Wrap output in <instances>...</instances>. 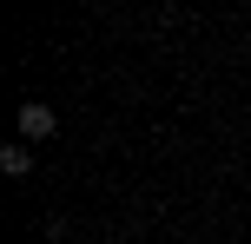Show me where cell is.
Here are the masks:
<instances>
[{
	"label": "cell",
	"instance_id": "1",
	"mask_svg": "<svg viewBox=\"0 0 251 244\" xmlns=\"http://www.w3.org/2000/svg\"><path fill=\"white\" fill-rule=\"evenodd\" d=\"M53 132H60V119H53V106H20V139L33 145V139H53Z\"/></svg>",
	"mask_w": 251,
	"mask_h": 244
},
{
	"label": "cell",
	"instance_id": "2",
	"mask_svg": "<svg viewBox=\"0 0 251 244\" xmlns=\"http://www.w3.org/2000/svg\"><path fill=\"white\" fill-rule=\"evenodd\" d=\"M0 172H7V178H26V172H33V145H26V139L0 145Z\"/></svg>",
	"mask_w": 251,
	"mask_h": 244
}]
</instances>
